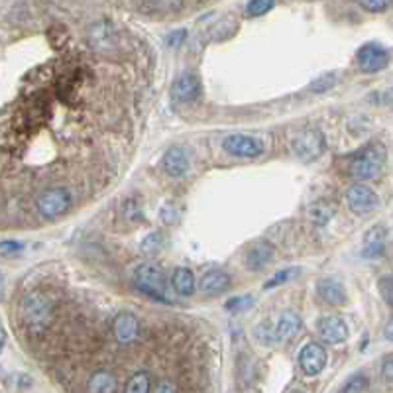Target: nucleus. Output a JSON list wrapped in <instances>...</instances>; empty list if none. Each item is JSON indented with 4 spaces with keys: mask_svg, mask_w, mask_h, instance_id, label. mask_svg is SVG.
I'll use <instances>...</instances> for the list:
<instances>
[{
    "mask_svg": "<svg viewBox=\"0 0 393 393\" xmlns=\"http://www.w3.org/2000/svg\"><path fill=\"white\" fill-rule=\"evenodd\" d=\"M381 376L385 379V383H393V358L392 356H385V362L381 368Z\"/></svg>",
    "mask_w": 393,
    "mask_h": 393,
    "instance_id": "nucleus-34",
    "label": "nucleus"
},
{
    "mask_svg": "<svg viewBox=\"0 0 393 393\" xmlns=\"http://www.w3.org/2000/svg\"><path fill=\"white\" fill-rule=\"evenodd\" d=\"M370 388V381L366 378L364 374H354L346 379V383L342 385V392L344 393H362L368 392Z\"/></svg>",
    "mask_w": 393,
    "mask_h": 393,
    "instance_id": "nucleus-24",
    "label": "nucleus"
},
{
    "mask_svg": "<svg viewBox=\"0 0 393 393\" xmlns=\"http://www.w3.org/2000/svg\"><path fill=\"white\" fill-rule=\"evenodd\" d=\"M301 331V319L297 313L293 311H285L276 324H274V335H276V342H285L291 340L293 336H297V333Z\"/></svg>",
    "mask_w": 393,
    "mask_h": 393,
    "instance_id": "nucleus-19",
    "label": "nucleus"
},
{
    "mask_svg": "<svg viewBox=\"0 0 393 393\" xmlns=\"http://www.w3.org/2000/svg\"><path fill=\"white\" fill-rule=\"evenodd\" d=\"M295 267H289V270H281V272H277L276 276L272 277V279H267L265 281V289H276V287H279V285H285L289 279H293L295 277Z\"/></svg>",
    "mask_w": 393,
    "mask_h": 393,
    "instance_id": "nucleus-27",
    "label": "nucleus"
},
{
    "mask_svg": "<svg viewBox=\"0 0 393 393\" xmlns=\"http://www.w3.org/2000/svg\"><path fill=\"white\" fill-rule=\"evenodd\" d=\"M156 392H158V393H161V392H175V385H169V383H165V381H163V383H160V385L156 388Z\"/></svg>",
    "mask_w": 393,
    "mask_h": 393,
    "instance_id": "nucleus-36",
    "label": "nucleus"
},
{
    "mask_svg": "<svg viewBox=\"0 0 393 393\" xmlns=\"http://www.w3.org/2000/svg\"><path fill=\"white\" fill-rule=\"evenodd\" d=\"M171 95H174V101L181 102V104L195 102L201 95V83H199V79L195 75L183 73L174 83Z\"/></svg>",
    "mask_w": 393,
    "mask_h": 393,
    "instance_id": "nucleus-12",
    "label": "nucleus"
},
{
    "mask_svg": "<svg viewBox=\"0 0 393 393\" xmlns=\"http://www.w3.org/2000/svg\"><path fill=\"white\" fill-rule=\"evenodd\" d=\"M356 63H358L360 71H364V73H378L388 67L390 51L379 44H366L358 49Z\"/></svg>",
    "mask_w": 393,
    "mask_h": 393,
    "instance_id": "nucleus-8",
    "label": "nucleus"
},
{
    "mask_svg": "<svg viewBox=\"0 0 393 393\" xmlns=\"http://www.w3.org/2000/svg\"><path fill=\"white\" fill-rule=\"evenodd\" d=\"M71 206V193L67 189H49L38 199V213L45 220L59 219Z\"/></svg>",
    "mask_w": 393,
    "mask_h": 393,
    "instance_id": "nucleus-5",
    "label": "nucleus"
},
{
    "mask_svg": "<svg viewBox=\"0 0 393 393\" xmlns=\"http://www.w3.org/2000/svg\"><path fill=\"white\" fill-rule=\"evenodd\" d=\"M385 165V150L381 144H370L366 146L358 156L350 163V175L360 179V181H370L376 179Z\"/></svg>",
    "mask_w": 393,
    "mask_h": 393,
    "instance_id": "nucleus-3",
    "label": "nucleus"
},
{
    "mask_svg": "<svg viewBox=\"0 0 393 393\" xmlns=\"http://www.w3.org/2000/svg\"><path fill=\"white\" fill-rule=\"evenodd\" d=\"M250 305H252V297L244 295V297H234V299H230V301L226 303V309L233 311V313H240V311H246Z\"/></svg>",
    "mask_w": 393,
    "mask_h": 393,
    "instance_id": "nucleus-30",
    "label": "nucleus"
},
{
    "mask_svg": "<svg viewBox=\"0 0 393 393\" xmlns=\"http://www.w3.org/2000/svg\"><path fill=\"white\" fill-rule=\"evenodd\" d=\"M171 285H174V291L181 297H191L195 289H197V281L193 272L187 267H177L171 276Z\"/></svg>",
    "mask_w": 393,
    "mask_h": 393,
    "instance_id": "nucleus-20",
    "label": "nucleus"
},
{
    "mask_svg": "<svg viewBox=\"0 0 393 393\" xmlns=\"http://www.w3.org/2000/svg\"><path fill=\"white\" fill-rule=\"evenodd\" d=\"M161 242H163V236H161V234H150L146 240L142 242V250H146L150 254H156V252H160L161 250Z\"/></svg>",
    "mask_w": 393,
    "mask_h": 393,
    "instance_id": "nucleus-29",
    "label": "nucleus"
},
{
    "mask_svg": "<svg viewBox=\"0 0 393 393\" xmlns=\"http://www.w3.org/2000/svg\"><path fill=\"white\" fill-rule=\"evenodd\" d=\"M22 248H24V244H22V242H14V240H4V242H0V252L6 254V256L18 254Z\"/></svg>",
    "mask_w": 393,
    "mask_h": 393,
    "instance_id": "nucleus-32",
    "label": "nucleus"
},
{
    "mask_svg": "<svg viewBox=\"0 0 393 393\" xmlns=\"http://www.w3.org/2000/svg\"><path fill=\"white\" fill-rule=\"evenodd\" d=\"M88 45L95 49V51H112L118 44L117 32L115 26L108 22V20H101L97 24H93L87 32Z\"/></svg>",
    "mask_w": 393,
    "mask_h": 393,
    "instance_id": "nucleus-9",
    "label": "nucleus"
},
{
    "mask_svg": "<svg viewBox=\"0 0 393 393\" xmlns=\"http://www.w3.org/2000/svg\"><path fill=\"white\" fill-rule=\"evenodd\" d=\"M161 163H163L165 174L171 175V177H181V175L187 174V169H189V156L181 146H174L163 154Z\"/></svg>",
    "mask_w": 393,
    "mask_h": 393,
    "instance_id": "nucleus-16",
    "label": "nucleus"
},
{
    "mask_svg": "<svg viewBox=\"0 0 393 393\" xmlns=\"http://www.w3.org/2000/svg\"><path fill=\"white\" fill-rule=\"evenodd\" d=\"M388 246V230L383 226L370 228L364 236V256L366 258H381Z\"/></svg>",
    "mask_w": 393,
    "mask_h": 393,
    "instance_id": "nucleus-18",
    "label": "nucleus"
},
{
    "mask_svg": "<svg viewBox=\"0 0 393 393\" xmlns=\"http://www.w3.org/2000/svg\"><path fill=\"white\" fill-rule=\"evenodd\" d=\"M126 392L130 393H147L152 392V379L147 376L146 372H138L134 374L128 383H126Z\"/></svg>",
    "mask_w": 393,
    "mask_h": 393,
    "instance_id": "nucleus-22",
    "label": "nucleus"
},
{
    "mask_svg": "<svg viewBox=\"0 0 393 393\" xmlns=\"http://www.w3.org/2000/svg\"><path fill=\"white\" fill-rule=\"evenodd\" d=\"M2 295H4V277L0 274V299H2Z\"/></svg>",
    "mask_w": 393,
    "mask_h": 393,
    "instance_id": "nucleus-37",
    "label": "nucleus"
},
{
    "mask_svg": "<svg viewBox=\"0 0 393 393\" xmlns=\"http://www.w3.org/2000/svg\"><path fill=\"white\" fill-rule=\"evenodd\" d=\"M317 293L319 297L326 303V305L333 307H344L348 303V295L344 291L342 283L336 281L333 277H324L317 283Z\"/></svg>",
    "mask_w": 393,
    "mask_h": 393,
    "instance_id": "nucleus-14",
    "label": "nucleus"
},
{
    "mask_svg": "<svg viewBox=\"0 0 393 393\" xmlns=\"http://www.w3.org/2000/svg\"><path fill=\"white\" fill-rule=\"evenodd\" d=\"M293 154L303 161H315L326 150V140L324 134L317 128H309V130L299 132L291 140Z\"/></svg>",
    "mask_w": 393,
    "mask_h": 393,
    "instance_id": "nucleus-4",
    "label": "nucleus"
},
{
    "mask_svg": "<svg viewBox=\"0 0 393 393\" xmlns=\"http://www.w3.org/2000/svg\"><path fill=\"white\" fill-rule=\"evenodd\" d=\"M274 6H276V0H250L246 6V12L248 16L258 18V16L267 14Z\"/></svg>",
    "mask_w": 393,
    "mask_h": 393,
    "instance_id": "nucleus-26",
    "label": "nucleus"
},
{
    "mask_svg": "<svg viewBox=\"0 0 393 393\" xmlns=\"http://www.w3.org/2000/svg\"><path fill=\"white\" fill-rule=\"evenodd\" d=\"M346 203L348 209L356 215H368L374 213L379 206V197L372 187H368L364 181L362 183H354L346 191Z\"/></svg>",
    "mask_w": 393,
    "mask_h": 393,
    "instance_id": "nucleus-6",
    "label": "nucleus"
},
{
    "mask_svg": "<svg viewBox=\"0 0 393 393\" xmlns=\"http://www.w3.org/2000/svg\"><path fill=\"white\" fill-rule=\"evenodd\" d=\"M379 295L383 297L385 305H392L393 303V285H392V276H383L378 281Z\"/></svg>",
    "mask_w": 393,
    "mask_h": 393,
    "instance_id": "nucleus-28",
    "label": "nucleus"
},
{
    "mask_svg": "<svg viewBox=\"0 0 393 393\" xmlns=\"http://www.w3.org/2000/svg\"><path fill=\"white\" fill-rule=\"evenodd\" d=\"M335 85V75H324V77H320L317 83H313L311 85V91H317V93H320V91H326L329 87H333Z\"/></svg>",
    "mask_w": 393,
    "mask_h": 393,
    "instance_id": "nucleus-33",
    "label": "nucleus"
},
{
    "mask_svg": "<svg viewBox=\"0 0 393 393\" xmlns=\"http://www.w3.org/2000/svg\"><path fill=\"white\" fill-rule=\"evenodd\" d=\"M0 346H2V333H0Z\"/></svg>",
    "mask_w": 393,
    "mask_h": 393,
    "instance_id": "nucleus-38",
    "label": "nucleus"
},
{
    "mask_svg": "<svg viewBox=\"0 0 393 393\" xmlns=\"http://www.w3.org/2000/svg\"><path fill=\"white\" fill-rule=\"evenodd\" d=\"M88 392L93 393H112L117 392V381L108 372H97L88 379Z\"/></svg>",
    "mask_w": 393,
    "mask_h": 393,
    "instance_id": "nucleus-21",
    "label": "nucleus"
},
{
    "mask_svg": "<svg viewBox=\"0 0 393 393\" xmlns=\"http://www.w3.org/2000/svg\"><path fill=\"white\" fill-rule=\"evenodd\" d=\"M326 350L322 348L320 344L317 342H309L305 344L301 352H299V368H301V372L309 376V378H313V376H319L320 372L324 370V366H326Z\"/></svg>",
    "mask_w": 393,
    "mask_h": 393,
    "instance_id": "nucleus-10",
    "label": "nucleus"
},
{
    "mask_svg": "<svg viewBox=\"0 0 393 393\" xmlns=\"http://www.w3.org/2000/svg\"><path fill=\"white\" fill-rule=\"evenodd\" d=\"M181 40H185V32L183 29H179V32H174L169 38H167V44L169 45H179L181 44Z\"/></svg>",
    "mask_w": 393,
    "mask_h": 393,
    "instance_id": "nucleus-35",
    "label": "nucleus"
},
{
    "mask_svg": "<svg viewBox=\"0 0 393 393\" xmlns=\"http://www.w3.org/2000/svg\"><path fill=\"white\" fill-rule=\"evenodd\" d=\"M309 215H311V220L315 222V224H319V226H324L329 220L333 219V215H335V211L331 209V206H326L324 203H317L311 206V211H309Z\"/></svg>",
    "mask_w": 393,
    "mask_h": 393,
    "instance_id": "nucleus-23",
    "label": "nucleus"
},
{
    "mask_svg": "<svg viewBox=\"0 0 393 393\" xmlns=\"http://www.w3.org/2000/svg\"><path fill=\"white\" fill-rule=\"evenodd\" d=\"M222 147L226 154H230L233 158H258L263 154V144L248 134H230L222 140Z\"/></svg>",
    "mask_w": 393,
    "mask_h": 393,
    "instance_id": "nucleus-7",
    "label": "nucleus"
},
{
    "mask_svg": "<svg viewBox=\"0 0 393 393\" xmlns=\"http://www.w3.org/2000/svg\"><path fill=\"white\" fill-rule=\"evenodd\" d=\"M256 338L262 342L263 346H272V344H277L276 335H274V324L270 320H263L258 324L256 329Z\"/></svg>",
    "mask_w": 393,
    "mask_h": 393,
    "instance_id": "nucleus-25",
    "label": "nucleus"
},
{
    "mask_svg": "<svg viewBox=\"0 0 393 393\" xmlns=\"http://www.w3.org/2000/svg\"><path fill=\"white\" fill-rule=\"evenodd\" d=\"M317 331H319L320 340L326 342V344H333V346L342 344L350 335L346 320L342 319V317H336V315L322 317V319L317 322Z\"/></svg>",
    "mask_w": 393,
    "mask_h": 393,
    "instance_id": "nucleus-11",
    "label": "nucleus"
},
{
    "mask_svg": "<svg viewBox=\"0 0 393 393\" xmlns=\"http://www.w3.org/2000/svg\"><path fill=\"white\" fill-rule=\"evenodd\" d=\"M199 291L209 297H217L220 293L228 291L230 289V276L226 272H220V270H213L209 274H204L199 279Z\"/></svg>",
    "mask_w": 393,
    "mask_h": 393,
    "instance_id": "nucleus-15",
    "label": "nucleus"
},
{
    "mask_svg": "<svg viewBox=\"0 0 393 393\" xmlns=\"http://www.w3.org/2000/svg\"><path fill=\"white\" fill-rule=\"evenodd\" d=\"M358 2L364 6L368 12H374V14L383 12L390 6V0H358Z\"/></svg>",
    "mask_w": 393,
    "mask_h": 393,
    "instance_id": "nucleus-31",
    "label": "nucleus"
},
{
    "mask_svg": "<svg viewBox=\"0 0 393 393\" xmlns=\"http://www.w3.org/2000/svg\"><path fill=\"white\" fill-rule=\"evenodd\" d=\"M272 260H274V248L270 246V242H263V240L250 244L244 254V265L252 272H260Z\"/></svg>",
    "mask_w": 393,
    "mask_h": 393,
    "instance_id": "nucleus-13",
    "label": "nucleus"
},
{
    "mask_svg": "<svg viewBox=\"0 0 393 393\" xmlns=\"http://www.w3.org/2000/svg\"><path fill=\"white\" fill-rule=\"evenodd\" d=\"M140 333L138 319L132 313H120L115 319V336L120 344H130Z\"/></svg>",
    "mask_w": 393,
    "mask_h": 393,
    "instance_id": "nucleus-17",
    "label": "nucleus"
},
{
    "mask_svg": "<svg viewBox=\"0 0 393 393\" xmlns=\"http://www.w3.org/2000/svg\"><path fill=\"white\" fill-rule=\"evenodd\" d=\"M132 281L136 285V289L144 293L146 297L158 301V303H165L169 305V293H167V279L163 270L154 265V263H140L134 274H132Z\"/></svg>",
    "mask_w": 393,
    "mask_h": 393,
    "instance_id": "nucleus-1",
    "label": "nucleus"
},
{
    "mask_svg": "<svg viewBox=\"0 0 393 393\" xmlns=\"http://www.w3.org/2000/svg\"><path fill=\"white\" fill-rule=\"evenodd\" d=\"M51 313L53 303L47 293L36 289L22 299V320L29 333H44L51 320Z\"/></svg>",
    "mask_w": 393,
    "mask_h": 393,
    "instance_id": "nucleus-2",
    "label": "nucleus"
}]
</instances>
